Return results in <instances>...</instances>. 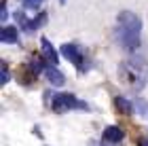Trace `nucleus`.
I'll use <instances>...</instances> for the list:
<instances>
[{
	"label": "nucleus",
	"instance_id": "5",
	"mask_svg": "<svg viewBox=\"0 0 148 146\" xmlns=\"http://www.w3.org/2000/svg\"><path fill=\"white\" fill-rule=\"evenodd\" d=\"M47 78H49V83H51V85H55V87H62V85L66 83L64 74L55 68V66H49V68H47Z\"/></svg>",
	"mask_w": 148,
	"mask_h": 146
},
{
	"label": "nucleus",
	"instance_id": "3",
	"mask_svg": "<svg viewBox=\"0 0 148 146\" xmlns=\"http://www.w3.org/2000/svg\"><path fill=\"white\" fill-rule=\"evenodd\" d=\"M62 55H64L66 59H70V62L78 68V72H85V70H87V66H85V55L80 53V49L76 47V45H72V42L64 45V47H62Z\"/></svg>",
	"mask_w": 148,
	"mask_h": 146
},
{
	"label": "nucleus",
	"instance_id": "2",
	"mask_svg": "<svg viewBox=\"0 0 148 146\" xmlns=\"http://www.w3.org/2000/svg\"><path fill=\"white\" fill-rule=\"evenodd\" d=\"M51 108L55 112H66V110H74V108L87 110L89 106H87L85 102H80V99L76 95H72V93H57V95H53Z\"/></svg>",
	"mask_w": 148,
	"mask_h": 146
},
{
	"label": "nucleus",
	"instance_id": "4",
	"mask_svg": "<svg viewBox=\"0 0 148 146\" xmlns=\"http://www.w3.org/2000/svg\"><path fill=\"white\" fill-rule=\"evenodd\" d=\"M40 45H42V57H45V62L49 66H55L57 64V53H55V49L51 47V42L47 40V38H40Z\"/></svg>",
	"mask_w": 148,
	"mask_h": 146
},
{
	"label": "nucleus",
	"instance_id": "13",
	"mask_svg": "<svg viewBox=\"0 0 148 146\" xmlns=\"http://www.w3.org/2000/svg\"><path fill=\"white\" fill-rule=\"evenodd\" d=\"M59 2H66V0H59Z\"/></svg>",
	"mask_w": 148,
	"mask_h": 146
},
{
	"label": "nucleus",
	"instance_id": "12",
	"mask_svg": "<svg viewBox=\"0 0 148 146\" xmlns=\"http://www.w3.org/2000/svg\"><path fill=\"white\" fill-rule=\"evenodd\" d=\"M0 17H2V19L9 17V13H6V6H4V4H2V9H0Z\"/></svg>",
	"mask_w": 148,
	"mask_h": 146
},
{
	"label": "nucleus",
	"instance_id": "6",
	"mask_svg": "<svg viewBox=\"0 0 148 146\" xmlns=\"http://www.w3.org/2000/svg\"><path fill=\"white\" fill-rule=\"evenodd\" d=\"M123 129L121 127H114V125H110V127H106L104 129V140L106 142H121L123 140Z\"/></svg>",
	"mask_w": 148,
	"mask_h": 146
},
{
	"label": "nucleus",
	"instance_id": "9",
	"mask_svg": "<svg viewBox=\"0 0 148 146\" xmlns=\"http://www.w3.org/2000/svg\"><path fill=\"white\" fill-rule=\"evenodd\" d=\"M30 70L34 72V74H40L42 70H47V68H45V57H34V59L30 62Z\"/></svg>",
	"mask_w": 148,
	"mask_h": 146
},
{
	"label": "nucleus",
	"instance_id": "10",
	"mask_svg": "<svg viewBox=\"0 0 148 146\" xmlns=\"http://www.w3.org/2000/svg\"><path fill=\"white\" fill-rule=\"evenodd\" d=\"M138 108H140V112H142V117H148V104L144 102V99H138Z\"/></svg>",
	"mask_w": 148,
	"mask_h": 146
},
{
	"label": "nucleus",
	"instance_id": "8",
	"mask_svg": "<svg viewBox=\"0 0 148 146\" xmlns=\"http://www.w3.org/2000/svg\"><path fill=\"white\" fill-rule=\"evenodd\" d=\"M114 104H116V108L121 110V112H123V114H131V112H133V106L129 104V99H127V97H116V99H114Z\"/></svg>",
	"mask_w": 148,
	"mask_h": 146
},
{
	"label": "nucleus",
	"instance_id": "1",
	"mask_svg": "<svg viewBox=\"0 0 148 146\" xmlns=\"http://www.w3.org/2000/svg\"><path fill=\"white\" fill-rule=\"evenodd\" d=\"M119 21V40L127 51H138L140 49V32H142V21L138 15H133L131 11H123L116 17Z\"/></svg>",
	"mask_w": 148,
	"mask_h": 146
},
{
	"label": "nucleus",
	"instance_id": "11",
	"mask_svg": "<svg viewBox=\"0 0 148 146\" xmlns=\"http://www.w3.org/2000/svg\"><path fill=\"white\" fill-rule=\"evenodd\" d=\"M0 83H9V68L6 66H2V72H0Z\"/></svg>",
	"mask_w": 148,
	"mask_h": 146
},
{
	"label": "nucleus",
	"instance_id": "7",
	"mask_svg": "<svg viewBox=\"0 0 148 146\" xmlns=\"http://www.w3.org/2000/svg\"><path fill=\"white\" fill-rule=\"evenodd\" d=\"M0 38H2V42H17V30L13 25H4L0 30Z\"/></svg>",
	"mask_w": 148,
	"mask_h": 146
}]
</instances>
